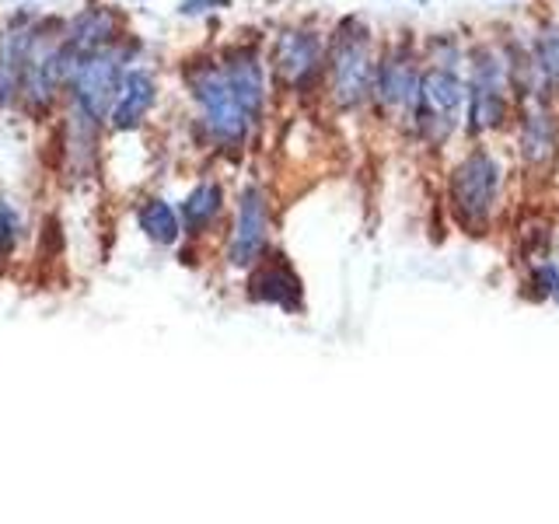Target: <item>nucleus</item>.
<instances>
[{
	"label": "nucleus",
	"mask_w": 559,
	"mask_h": 524,
	"mask_svg": "<svg viewBox=\"0 0 559 524\" xmlns=\"http://www.w3.org/2000/svg\"><path fill=\"white\" fill-rule=\"evenodd\" d=\"M224 210V192L217 182H200L182 203V227L189 235H203Z\"/></svg>",
	"instance_id": "dca6fc26"
},
{
	"label": "nucleus",
	"mask_w": 559,
	"mask_h": 524,
	"mask_svg": "<svg viewBox=\"0 0 559 524\" xmlns=\"http://www.w3.org/2000/svg\"><path fill=\"white\" fill-rule=\"evenodd\" d=\"M532 67L538 81L546 87H559V28L549 25L535 35V46H532Z\"/></svg>",
	"instance_id": "a211bd4d"
},
{
	"label": "nucleus",
	"mask_w": 559,
	"mask_h": 524,
	"mask_svg": "<svg viewBox=\"0 0 559 524\" xmlns=\"http://www.w3.org/2000/svg\"><path fill=\"white\" fill-rule=\"evenodd\" d=\"M507 92H511V70L493 49L472 52V70L465 84V127L468 133L497 130L507 119Z\"/></svg>",
	"instance_id": "0eeeda50"
},
{
	"label": "nucleus",
	"mask_w": 559,
	"mask_h": 524,
	"mask_svg": "<svg viewBox=\"0 0 559 524\" xmlns=\"http://www.w3.org/2000/svg\"><path fill=\"white\" fill-rule=\"evenodd\" d=\"M273 70L287 87H294V92L311 87L325 70V46L319 39V32L290 28L280 35L273 49Z\"/></svg>",
	"instance_id": "1a4fd4ad"
},
{
	"label": "nucleus",
	"mask_w": 559,
	"mask_h": 524,
	"mask_svg": "<svg viewBox=\"0 0 559 524\" xmlns=\"http://www.w3.org/2000/svg\"><path fill=\"white\" fill-rule=\"evenodd\" d=\"M266 241H270V200L259 186H249L238 196V217H235V231L227 241V259L238 270H249L266 255Z\"/></svg>",
	"instance_id": "6e6552de"
},
{
	"label": "nucleus",
	"mask_w": 559,
	"mask_h": 524,
	"mask_svg": "<svg viewBox=\"0 0 559 524\" xmlns=\"http://www.w3.org/2000/svg\"><path fill=\"white\" fill-rule=\"evenodd\" d=\"M503 186V168L489 151H472L465 154L459 168L451 171V210L465 227H483L493 217L497 200Z\"/></svg>",
	"instance_id": "423d86ee"
},
{
	"label": "nucleus",
	"mask_w": 559,
	"mask_h": 524,
	"mask_svg": "<svg viewBox=\"0 0 559 524\" xmlns=\"http://www.w3.org/2000/svg\"><path fill=\"white\" fill-rule=\"evenodd\" d=\"M249 294H252V301L284 308V311H297V308H301V279H297V273L280 255H273V259L262 255L255 262Z\"/></svg>",
	"instance_id": "f8f14e48"
},
{
	"label": "nucleus",
	"mask_w": 559,
	"mask_h": 524,
	"mask_svg": "<svg viewBox=\"0 0 559 524\" xmlns=\"http://www.w3.org/2000/svg\"><path fill=\"white\" fill-rule=\"evenodd\" d=\"M416 92H419V74H416V63L406 49H392L384 52L378 60L374 70V98L384 112H392L399 119H413L416 109Z\"/></svg>",
	"instance_id": "9d476101"
},
{
	"label": "nucleus",
	"mask_w": 559,
	"mask_h": 524,
	"mask_svg": "<svg viewBox=\"0 0 559 524\" xmlns=\"http://www.w3.org/2000/svg\"><path fill=\"white\" fill-rule=\"evenodd\" d=\"M78 57L67 49V25L60 22H35L25 49V70H22V98L25 109L43 116L60 102L67 92L70 74H74Z\"/></svg>",
	"instance_id": "f03ea898"
},
{
	"label": "nucleus",
	"mask_w": 559,
	"mask_h": 524,
	"mask_svg": "<svg viewBox=\"0 0 559 524\" xmlns=\"http://www.w3.org/2000/svg\"><path fill=\"white\" fill-rule=\"evenodd\" d=\"M189 95L200 109L203 133L214 147L221 151H238L262 119L249 109V102L238 95V87L227 78L221 60H200L186 70Z\"/></svg>",
	"instance_id": "f257e3e1"
},
{
	"label": "nucleus",
	"mask_w": 559,
	"mask_h": 524,
	"mask_svg": "<svg viewBox=\"0 0 559 524\" xmlns=\"http://www.w3.org/2000/svg\"><path fill=\"white\" fill-rule=\"evenodd\" d=\"M28 17H14V22L0 32V109L22 95V70H25V49L32 35Z\"/></svg>",
	"instance_id": "4468645a"
},
{
	"label": "nucleus",
	"mask_w": 559,
	"mask_h": 524,
	"mask_svg": "<svg viewBox=\"0 0 559 524\" xmlns=\"http://www.w3.org/2000/svg\"><path fill=\"white\" fill-rule=\"evenodd\" d=\"M462 109H465V84L454 74L451 63H433L430 70L419 74L413 127L427 144L441 147L462 127Z\"/></svg>",
	"instance_id": "39448f33"
},
{
	"label": "nucleus",
	"mask_w": 559,
	"mask_h": 524,
	"mask_svg": "<svg viewBox=\"0 0 559 524\" xmlns=\"http://www.w3.org/2000/svg\"><path fill=\"white\" fill-rule=\"evenodd\" d=\"M122 52L119 46L87 52V57H78L74 74H70L67 95H70V109H74V122L84 127L87 133L98 130L102 119H109V109L116 102L119 81H122Z\"/></svg>",
	"instance_id": "20e7f679"
},
{
	"label": "nucleus",
	"mask_w": 559,
	"mask_h": 524,
	"mask_svg": "<svg viewBox=\"0 0 559 524\" xmlns=\"http://www.w3.org/2000/svg\"><path fill=\"white\" fill-rule=\"evenodd\" d=\"M154 98H157V84H154V74L147 70H127L119 81V92H116V102L109 109V122L112 130H122L130 133L136 127H144L147 112L154 109Z\"/></svg>",
	"instance_id": "9b49d317"
},
{
	"label": "nucleus",
	"mask_w": 559,
	"mask_h": 524,
	"mask_svg": "<svg viewBox=\"0 0 559 524\" xmlns=\"http://www.w3.org/2000/svg\"><path fill=\"white\" fill-rule=\"evenodd\" d=\"M210 4H224V0H186L182 14H197V11H210Z\"/></svg>",
	"instance_id": "aec40b11"
},
{
	"label": "nucleus",
	"mask_w": 559,
	"mask_h": 524,
	"mask_svg": "<svg viewBox=\"0 0 559 524\" xmlns=\"http://www.w3.org/2000/svg\"><path fill=\"white\" fill-rule=\"evenodd\" d=\"M17 231H22V224H17V210L11 206V200H0V262L14 252Z\"/></svg>",
	"instance_id": "6ab92c4d"
},
{
	"label": "nucleus",
	"mask_w": 559,
	"mask_h": 524,
	"mask_svg": "<svg viewBox=\"0 0 559 524\" xmlns=\"http://www.w3.org/2000/svg\"><path fill=\"white\" fill-rule=\"evenodd\" d=\"M136 224L154 245H175L182 238V214H175V206L165 200H144L136 210Z\"/></svg>",
	"instance_id": "2eb2a0df"
},
{
	"label": "nucleus",
	"mask_w": 559,
	"mask_h": 524,
	"mask_svg": "<svg viewBox=\"0 0 559 524\" xmlns=\"http://www.w3.org/2000/svg\"><path fill=\"white\" fill-rule=\"evenodd\" d=\"M518 144H521V157L528 165H542L549 162L552 154V122L542 109L524 112L521 119V133H518Z\"/></svg>",
	"instance_id": "f3484780"
},
{
	"label": "nucleus",
	"mask_w": 559,
	"mask_h": 524,
	"mask_svg": "<svg viewBox=\"0 0 559 524\" xmlns=\"http://www.w3.org/2000/svg\"><path fill=\"white\" fill-rule=\"evenodd\" d=\"M325 70H329V92L340 109H357L374 92V46L371 32L360 22H343L336 39L325 49Z\"/></svg>",
	"instance_id": "7ed1b4c3"
},
{
	"label": "nucleus",
	"mask_w": 559,
	"mask_h": 524,
	"mask_svg": "<svg viewBox=\"0 0 559 524\" xmlns=\"http://www.w3.org/2000/svg\"><path fill=\"white\" fill-rule=\"evenodd\" d=\"M119 39V17L116 11L92 4L84 8L74 22L67 25V49L74 57H87V52H98V49H109Z\"/></svg>",
	"instance_id": "ddd939ff"
}]
</instances>
